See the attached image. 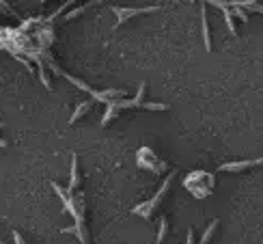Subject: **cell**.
<instances>
[{"label":"cell","mask_w":263,"mask_h":244,"mask_svg":"<svg viewBox=\"0 0 263 244\" xmlns=\"http://www.w3.org/2000/svg\"><path fill=\"white\" fill-rule=\"evenodd\" d=\"M142 97H145V84L138 86V93H136L134 99H125V102H110V104H108V110H106V115H104V126H106V123H108L110 119L115 117L121 108H147V110H166V108H168L166 104L142 102Z\"/></svg>","instance_id":"obj_1"},{"label":"cell","mask_w":263,"mask_h":244,"mask_svg":"<svg viewBox=\"0 0 263 244\" xmlns=\"http://www.w3.org/2000/svg\"><path fill=\"white\" fill-rule=\"evenodd\" d=\"M214 184H216L214 175L205 173V171H194V173H190L184 179V186L190 190V195L197 197V199L209 197L211 195V188H214Z\"/></svg>","instance_id":"obj_2"},{"label":"cell","mask_w":263,"mask_h":244,"mask_svg":"<svg viewBox=\"0 0 263 244\" xmlns=\"http://www.w3.org/2000/svg\"><path fill=\"white\" fill-rule=\"evenodd\" d=\"M173 177H175V173L166 175V179H164V184L160 186V190L155 192V195H153L151 199H149L147 203L136 205V208H134V214H138V216H147V218L151 216V212H153L155 208H158V205H160V201H162V199H164V195L168 192V188H171V181H173Z\"/></svg>","instance_id":"obj_3"},{"label":"cell","mask_w":263,"mask_h":244,"mask_svg":"<svg viewBox=\"0 0 263 244\" xmlns=\"http://www.w3.org/2000/svg\"><path fill=\"white\" fill-rule=\"evenodd\" d=\"M138 164L142 168H147V171H151L155 175H160V173H164V168H166V162L164 160H160L158 156H155L151 149H147V147H142L140 152H138Z\"/></svg>","instance_id":"obj_4"},{"label":"cell","mask_w":263,"mask_h":244,"mask_svg":"<svg viewBox=\"0 0 263 244\" xmlns=\"http://www.w3.org/2000/svg\"><path fill=\"white\" fill-rule=\"evenodd\" d=\"M160 7L158 4H153V7H142V9H125V7H112V11L117 13V24L115 26H121L130 20V17L134 15H140V13H151V11H158Z\"/></svg>","instance_id":"obj_5"},{"label":"cell","mask_w":263,"mask_h":244,"mask_svg":"<svg viewBox=\"0 0 263 244\" xmlns=\"http://www.w3.org/2000/svg\"><path fill=\"white\" fill-rule=\"evenodd\" d=\"M209 4H214L216 9L224 11V20H227V26H229V30H231V33L235 35V22H233V11H231L229 2H220V0H214V2H209Z\"/></svg>","instance_id":"obj_6"},{"label":"cell","mask_w":263,"mask_h":244,"mask_svg":"<svg viewBox=\"0 0 263 244\" xmlns=\"http://www.w3.org/2000/svg\"><path fill=\"white\" fill-rule=\"evenodd\" d=\"M255 164H263V158L259 160H244V162H227V164L220 166V171H242V168L255 166Z\"/></svg>","instance_id":"obj_7"},{"label":"cell","mask_w":263,"mask_h":244,"mask_svg":"<svg viewBox=\"0 0 263 244\" xmlns=\"http://www.w3.org/2000/svg\"><path fill=\"white\" fill-rule=\"evenodd\" d=\"M201 15H203V41H205V48L211 50V39H209V24H207V9L205 4L201 7Z\"/></svg>","instance_id":"obj_8"},{"label":"cell","mask_w":263,"mask_h":244,"mask_svg":"<svg viewBox=\"0 0 263 244\" xmlns=\"http://www.w3.org/2000/svg\"><path fill=\"white\" fill-rule=\"evenodd\" d=\"M89 108H91V102H82V104H80L78 108H76V112H73V115H71V119H69V123H71V126L78 121V117H82V115H84V112L89 110Z\"/></svg>","instance_id":"obj_9"},{"label":"cell","mask_w":263,"mask_h":244,"mask_svg":"<svg viewBox=\"0 0 263 244\" xmlns=\"http://www.w3.org/2000/svg\"><path fill=\"white\" fill-rule=\"evenodd\" d=\"M216 227H218V221H211V223H209V227H207V231L203 234V238H201V242H198V244H207V242H209V238L214 236Z\"/></svg>","instance_id":"obj_10"},{"label":"cell","mask_w":263,"mask_h":244,"mask_svg":"<svg viewBox=\"0 0 263 244\" xmlns=\"http://www.w3.org/2000/svg\"><path fill=\"white\" fill-rule=\"evenodd\" d=\"M242 9H248V11H259V13H263V4L259 2H250V0H246V2H237Z\"/></svg>","instance_id":"obj_11"},{"label":"cell","mask_w":263,"mask_h":244,"mask_svg":"<svg viewBox=\"0 0 263 244\" xmlns=\"http://www.w3.org/2000/svg\"><path fill=\"white\" fill-rule=\"evenodd\" d=\"M0 128H2V123H0ZM0 147H7V143H4L2 139H0Z\"/></svg>","instance_id":"obj_12"},{"label":"cell","mask_w":263,"mask_h":244,"mask_svg":"<svg viewBox=\"0 0 263 244\" xmlns=\"http://www.w3.org/2000/svg\"><path fill=\"white\" fill-rule=\"evenodd\" d=\"M0 244H4V242H0Z\"/></svg>","instance_id":"obj_13"}]
</instances>
